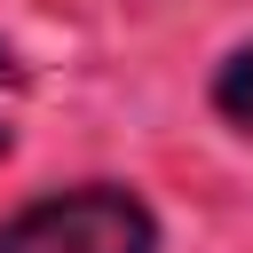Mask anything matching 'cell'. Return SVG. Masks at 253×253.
Returning <instances> with one entry per match:
<instances>
[{
	"instance_id": "obj_1",
	"label": "cell",
	"mask_w": 253,
	"mask_h": 253,
	"mask_svg": "<svg viewBox=\"0 0 253 253\" xmlns=\"http://www.w3.org/2000/svg\"><path fill=\"white\" fill-rule=\"evenodd\" d=\"M158 229L142 213V198L126 190H63L24 206L16 221H0V253H150Z\"/></svg>"
},
{
	"instance_id": "obj_3",
	"label": "cell",
	"mask_w": 253,
	"mask_h": 253,
	"mask_svg": "<svg viewBox=\"0 0 253 253\" xmlns=\"http://www.w3.org/2000/svg\"><path fill=\"white\" fill-rule=\"evenodd\" d=\"M0 79H16V55H8V47H0Z\"/></svg>"
},
{
	"instance_id": "obj_2",
	"label": "cell",
	"mask_w": 253,
	"mask_h": 253,
	"mask_svg": "<svg viewBox=\"0 0 253 253\" xmlns=\"http://www.w3.org/2000/svg\"><path fill=\"white\" fill-rule=\"evenodd\" d=\"M213 103H221V119H229L237 134H253V47H237V55L221 63V79H213Z\"/></svg>"
},
{
	"instance_id": "obj_4",
	"label": "cell",
	"mask_w": 253,
	"mask_h": 253,
	"mask_svg": "<svg viewBox=\"0 0 253 253\" xmlns=\"http://www.w3.org/2000/svg\"><path fill=\"white\" fill-rule=\"evenodd\" d=\"M0 150H8V126H0Z\"/></svg>"
}]
</instances>
